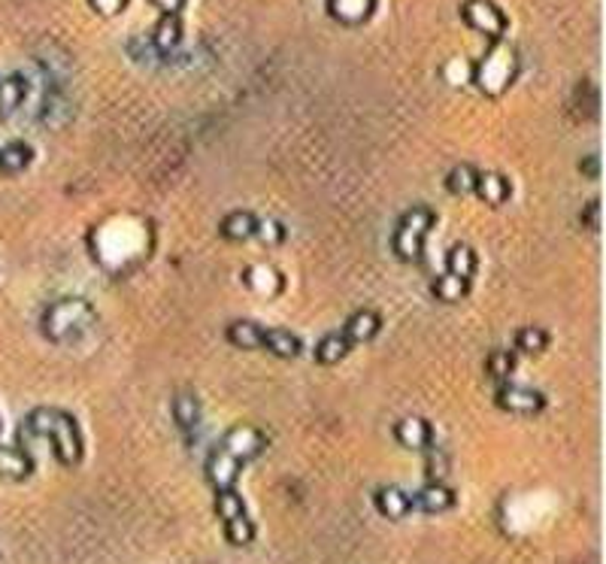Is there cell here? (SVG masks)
<instances>
[{
  "label": "cell",
  "instance_id": "6da1fadb",
  "mask_svg": "<svg viewBox=\"0 0 606 564\" xmlns=\"http://www.w3.org/2000/svg\"><path fill=\"white\" fill-rule=\"evenodd\" d=\"M25 434L49 440L55 449V458L68 467H73L82 458L79 425H76V419L68 416L64 410H49V407L34 410L25 422Z\"/></svg>",
  "mask_w": 606,
  "mask_h": 564
},
{
  "label": "cell",
  "instance_id": "7a4b0ae2",
  "mask_svg": "<svg viewBox=\"0 0 606 564\" xmlns=\"http://www.w3.org/2000/svg\"><path fill=\"white\" fill-rule=\"evenodd\" d=\"M94 325V309L82 298H64L43 313V334L55 343H73L89 334Z\"/></svg>",
  "mask_w": 606,
  "mask_h": 564
},
{
  "label": "cell",
  "instance_id": "3957f363",
  "mask_svg": "<svg viewBox=\"0 0 606 564\" xmlns=\"http://www.w3.org/2000/svg\"><path fill=\"white\" fill-rule=\"evenodd\" d=\"M434 225H437V215H434L428 206H413V210H406L392 237L394 256L403 261H422L424 240H428Z\"/></svg>",
  "mask_w": 606,
  "mask_h": 564
},
{
  "label": "cell",
  "instance_id": "277c9868",
  "mask_svg": "<svg viewBox=\"0 0 606 564\" xmlns=\"http://www.w3.org/2000/svg\"><path fill=\"white\" fill-rule=\"evenodd\" d=\"M516 68H518L516 52L497 40V43H491L486 58L473 68L470 82H476L479 91H486V94H500L504 89H509V82L516 77Z\"/></svg>",
  "mask_w": 606,
  "mask_h": 564
},
{
  "label": "cell",
  "instance_id": "5b68a950",
  "mask_svg": "<svg viewBox=\"0 0 606 564\" xmlns=\"http://www.w3.org/2000/svg\"><path fill=\"white\" fill-rule=\"evenodd\" d=\"M461 16H464V22L473 27V31L486 34L491 43L504 40L507 18H504V13H500L495 4H491V0H467L464 9H461Z\"/></svg>",
  "mask_w": 606,
  "mask_h": 564
},
{
  "label": "cell",
  "instance_id": "8992f818",
  "mask_svg": "<svg viewBox=\"0 0 606 564\" xmlns=\"http://www.w3.org/2000/svg\"><path fill=\"white\" fill-rule=\"evenodd\" d=\"M497 407L507 413H516V416H534L546 407V398L530 385H516V382H504L497 385Z\"/></svg>",
  "mask_w": 606,
  "mask_h": 564
},
{
  "label": "cell",
  "instance_id": "52a82bcc",
  "mask_svg": "<svg viewBox=\"0 0 606 564\" xmlns=\"http://www.w3.org/2000/svg\"><path fill=\"white\" fill-rule=\"evenodd\" d=\"M264 446H267V437L252 425H236L222 437V449L231 453L234 458H240V462H249V458L261 455Z\"/></svg>",
  "mask_w": 606,
  "mask_h": 564
},
{
  "label": "cell",
  "instance_id": "ba28073f",
  "mask_svg": "<svg viewBox=\"0 0 606 564\" xmlns=\"http://www.w3.org/2000/svg\"><path fill=\"white\" fill-rule=\"evenodd\" d=\"M206 479H210V486L219 492V488H234V483L240 479V470H243V462L240 458H234L231 453H225V449H213L210 458H206Z\"/></svg>",
  "mask_w": 606,
  "mask_h": 564
},
{
  "label": "cell",
  "instance_id": "9c48e42d",
  "mask_svg": "<svg viewBox=\"0 0 606 564\" xmlns=\"http://www.w3.org/2000/svg\"><path fill=\"white\" fill-rule=\"evenodd\" d=\"M410 507L413 510H419V513H431V516L446 513L454 507V492L443 483H428L415 495H410Z\"/></svg>",
  "mask_w": 606,
  "mask_h": 564
},
{
  "label": "cell",
  "instance_id": "30bf717a",
  "mask_svg": "<svg viewBox=\"0 0 606 564\" xmlns=\"http://www.w3.org/2000/svg\"><path fill=\"white\" fill-rule=\"evenodd\" d=\"M394 437L403 449H413V453H422V449L434 446V428L419 416H406L394 425Z\"/></svg>",
  "mask_w": 606,
  "mask_h": 564
},
{
  "label": "cell",
  "instance_id": "8fae6325",
  "mask_svg": "<svg viewBox=\"0 0 606 564\" xmlns=\"http://www.w3.org/2000/svg\"><path fill=\"white\" fill-rule=\"evenodd\" d=\"M473 192H476L488 206H504L509 201V194H513V185H509L507 176L497 171H476V185H473Z\"/></svg>",
  "mask_w": 606,
  "mask_h": 564
},
{
  "label": "cell",
  "instance_id": "7c38bea8",
  "mask_svg": "<svg viewBox=\"0 0 606 564\" xmlns=\"http://www.w3.org/2000/svg\"><path fill=\"white\" fill-rule=\"evenodd\" d=\"M243 282L255 291V295H277V291H282V286H286L282 274L273 265H267V261L246 267L243 270Z\"/></svg>",
  "mask_w": 606,
  "mask_h": 564
},
{
  "label": "cell",
  "instance_id": "4fadbf2b",
  "mask_svg": "<svg viewBox=\"0 0 606 564\" xmlns=\"http://www.w3.org/2000/svg\"><path fill=\"white\" fill-rule=\"evenodd\" d=\"M261 350H267L277 359H298L303 343L298 334H291L288 328H264V343Z\"/></svg>",
  "mask_w": 606,
  "mask_h": 564
},
{
  "label": "cell",
  "instance_id": "5bb4252c",
  "mask_svg": "<svg viewBox=\"0 0 606 564\" xmlns=\"http://www.w3.org/2000/svg\"><path fill=\"white\" fill-rule=\"evenodd\" d=\"M376 510L392 522H401L403 516H410V495L401 486H382L376 492Z\"/></svg>",
  "mask_w": 606,
  "mask_h": 564
},
{
  "label": "cell",
  "instance_id": "9a60e30c",
  "mask_svg": "<svg viewBox=\"0 0 606 564\" xmlns=\"http://www.w3.org/2000/svg\"><path fill=\"white\" fill-rule=\"evenodd\" d=\"M379 325H382V319H379L376 309H358V313L349 316L343 334L349 337V343H367L379 334Z\"/></svg>",
  "mask_w": 606,
  "mask_h": 564
},
{
  "label": "cell",
  "instance_id": "2e32d148",
  "mask_svg": "<svg viewBox=\"0 0 606 564\" xmlns=\"http://www.w3.org/2000/svg\"><path fill=\"white\" fill-rule=\"evenodd\" d=\"M376 9V0H328V13L343 25H361Z\"/></svg>",
  "mask_w": 606,
  "mask_h": 564
},
{
  "label": "cell",
  "instance_id": "e0dca14e",
  "mask_svg": "<svg viewBox=\"0 0 606 564\" xmlns=\"http://www.w3.org/2000/svg\"><path fill=\"white\" fill-rule=\"evenodd\" d=\"M255 225H258V215H252L249 210H234V213H227L225 219H222V225H219V231H222V237L225 240H252L255 237Z\"/></svg>",
  "mask_w": 606,
  "mask_h": 564
},
{
  "label": "cell",
  "instance_id": "ac0fdd59",
  "mask_svg": "<svg viewBox=\"0 0 606 564\" xmlns=\"http://www.w3.org/2000/svg\"><path fill=\"white\" fill-rule=\"evenodd\" d=\"M170 413H173V422L185 434L188 431H197V425H201V403H197L192 392H179L173 403H170Z\"/></svg>",
  "mask_w": 606,
  "mask_h": 564
},
{
  "label": "cell",
  "instance_id": "d6986e66",
  "mask_svg": "<svg viewBox=\"0 0 606 564\" xmlns=\"http://www.w3.org/2000/svg\"><path fill=\"white\" fill-rule=\"evenodd\" d=\"M34 474V458L25 449L0 446V476L4 479H27Z\"/></svg>",
  "mask_w": 606,
  "mask_h": 564
},
{
  "label": "cell",
  "instance_id": "ffe728a7",
  "mask_svg": "<svg viewBox=\"0 0 606 564\" xmlns=\"http://www.w3.org/2000/svg\"><path fill=\"white\" fill-rule=\"evenodd\" d=\"M476 267H479V258H476V252H473V246H467V243H454L446 256V274H454L461 279H473Z\"/></svg>",
  "mask_w": 606,
  "mask_h": 564
},
{
  "label": "cell",
  "instance_id": "44dd1931",
  "mask_svg": "<svg viewBox=\"0 0 606 564\" xmlns=\"http://www.w3.org/2000/svg\"><path fill=\"white\" fill-rule=\"evenodd\" d=\"M349 350H352L349 337H346L343 331H330V334L321 337L319 346H316V361H321V364H337V361L346 359Z\"/></svg>",
  "mask_w": 606,
  "mask_h": 564
},
{
  "label": "cell",
  "instance_id": "7402d4cb",
  "mask_svg": "<svg viewBox=\"0 0 606 564\" xmlns=\"http://www.w3.org/2000/svg\"><path fill=\"white\" fill-rule=\"evenodd\" d=\"M179 40H183V22H179L176 13H164V18L155 27V37H152V46L161 55H167L173 46H179Z\"/></svg>",
  "mask_w": 606,
  "mask_h": 564
},
{
  "label": "cell",
  "instance_id": "603a6c76",
  "mask_svg": "<svg viewBox=\"0 0 606 564\" xmlns=\"http://www.w3.org/2000/svg\"><path fill=\"white\" fill-rule=\"evenodd\" d=\"M27 98V79L13 73V77H0V116L13 112L22 107V100Z\"/></svg>",
  "mask_w": 606,
  "mask_h": 564
},
{
  "label": "cell",
  "instance_id": "cb8c5ba5",
  "mask_svg": "<svg viewBox=\"0 0 606 564\" xmlns=\"http://www.w3.org/2000/svg\"><path fill=\"white\" fill-rule=\"evenodd\" d=\"M227 340H231L234 346H240V350H261L264 328L249 322V319H243V322H231L227 325Z\"/></svg>",
  "mask_w": 606,
  "mask_h": 564
},
{
  "label": "cell",
  "instance_id": "d4e9b609",
  "mask_svg": "<svg viewBox=\"0 0 606 564\" xmlns=\"http://www.w3.org/2000/svg\"><path fill=\"white\" fill-rule=\"evenodd\" d=\"M34 158V149L22 143V140H13V143L0 146V171L4 173H18L25 171L27 164H31Z\"/></svg>",
  "mask_w": 606,
  "mask_h": 564
},
{
  "label": "cell",
  "instance_id": "484cf974",
  "mask_svg": "<svg viewBox=\"0 0 606 564\" xmlns=\"http://www.w3.org/2000/svg\"><path fill=\"white\" fill-rule=\"evenodd\" d=\"M431 291H434V298L443 300V304H458V300L470 291V279H461L454 274H443V277L434 279Z\"/></svg>",
  "mask_w": 606,
  "mask_h": 564
},
{
  "label": "cell",
  "instance_id": "4316f807",
  "mask_svg": "<svg viewBox=\"0 0 606 564\" xmlns=\"http://www.w3.org/2000/svg\"><path fill=\"white\" fill-rule=\"evenodd\" d=\"M513 371H516V355L513 352L497 350V352H491L488 359H486L488 380H495L497 385H504V382L513 380Z\"/></svg>",
  "mask_w": 606,
  "mask_h": 564
},
{
  "label": "cell",
  "instance_id": "83f0119b",
  "mask_svg": "<svg viewBox=\"0 0 606 564\" xmlns=\"http://www.w3.org/2000/svg\"><path fill=\"white\" fill-rule=\"evenodd\" d=\"M243 513H246L243 495H236L234 488H219V492H215V516H219L222 522H231Z\"/></svg>",
  "mask_w": 606,
  "mask_h": 564
},
{
  "label": "cell",
  "instance_id": "f1b7e54d",
  "mask_svg": "<svg viewBox=\"0 0 606 564\" xmlns=\"http://www.w3.org/2000/svg\"><path fill=\"white\" fill-rule=\"evenodd\" d=\"M225 538L227 543H234V547H249V543L255 540V525L249 516H236V519L225 522Z\"/></svg>",
  "mask_w": 606,
  "mask_h": 564
},
{
  "label": "cell",
  "instance_id": "f546056e",
  "mask_svg": "<svg viewBox=\"0 0 606 564\" xmlns=\"http://www.w3.org/2000/svg\"><path fill=\"white\" fill-rule=\"evenodd\" d=\"M473 185H476V167L470 164H454L446 176V188L452 194H470Z\"/></svg>",
  "mask_w": 606,
  "mask_h": 564
},
{
  "label": "cell",
  "instance_id": "4dcf8cb0",
  "mask_svg": "<svg viewBox=\"0 0 606 564\" xmlns=\"http://www.w3.org/2000/svg\"><path fill=\"white\" fill-rule=\"evenodd\" d=\"M546 346H549V334L543 328H522V331L516 334V350L525 355H539Z\"/></svg>",
  "mask_w": 606,
  "mask_h": 564
},
{
  "label": "cell",
  "instance_id": "1f68e13d",
  "mask_svg": "<svg viewBox=\"0 0 606 564\" xmlns=\"http://www.w3.org/2000/svg\"><path fill=\"white\" fill-rule=\"evenodd\" d=\"M255 237H258L261 243H267V246H277V243L286 240V225L277 219H258V225H255Z\"/></svg>",
  "mask_w": 606,
  "mask_h": 564
},
{
  "label": "cell",
  "instance_id": "d6a6232c",
  "mask_svg": "<svg viewBox=\"0 0 606 564\" xmlns=\"http://www.w3.org/2000/svg\"><path fill=\"white\" fill-rule=\"evenodd\" d=\"M473 77V68H467V61L464 58H454L446 64V79L452 82V86H461V82H470Z\"/></svg>",
  "mask_w": 606,
  "mask_h": 564
},
{
  "label": "cell",
  "instance_id": "836d02e7",
  "mask_svg": "<svg viewBox=\"0 0 606 564\" xmlns=\"http://www.w3.org/2000/svg\"><path fill=\"white\" fill-rule=\"evenodd\" d=\"M428 476H431V483H440V479L446 476V455L434 446H428Z\"/></svg>",
  "mask_w": 606,
  "mask_h": 564
},
{
  "label": "cell",
  "instance_id": "e575fe53",
  "mask_svg": "<svg viewBox=\"0 0 606 564\" xmlns=\"http://www.w3.org/2000/svg\"><path fill=\"white\" fill-rule=\"evenodd\" d=\"M582 225L591 234L601 231V201H591L589 206H585V210H582Z\"/></svg>",
  "mask_w": 606,
  "mask_h": 564
},
{
  "label": "cell",
  "instance_id": "d590c367",
  "mask_svg": "<svg viewBox=\"0 0 606 564\" xmlns=\"http://www.w3.org/2000/svg\"><path fill=\"white\" fill-rule=\"evenodd\" d=\"M125 4H128V0H91V6L98 9L100 16H116Z\"/></svg>",
  "mask_w": 606,
  "mask_h": 564
},
{
  "label": "cell",
  "instance_id": "8d00e7d4",
  "mask_svg": "<svg viewBox=\"0 0 606 564\" xmlns=\"http://www.w3.org/2000/svg\"><path fill=\"white\" fill-rule=\"evenodd\" d=\"M155 4L164 9V13H179V6H183V0H155Z\"/></svg>",
  "mask_w": 606,
  "mask_h": 564
},
{
  "label": "cell",
  "instance_id": "74e56055",
  "mask_svg": "<svg viewBox=\"0 0 606 564\" xmlns=\"http://www.w3.org/2000/svg\"><path fill=\"white\" fill-rule=\"evenodd\" d=\"M585 173H589V176H598V158H594V155H591V158H585Z\"/></svg>",
  "mask_w": 606,
  "mask_h": 564
}]
</instances>
